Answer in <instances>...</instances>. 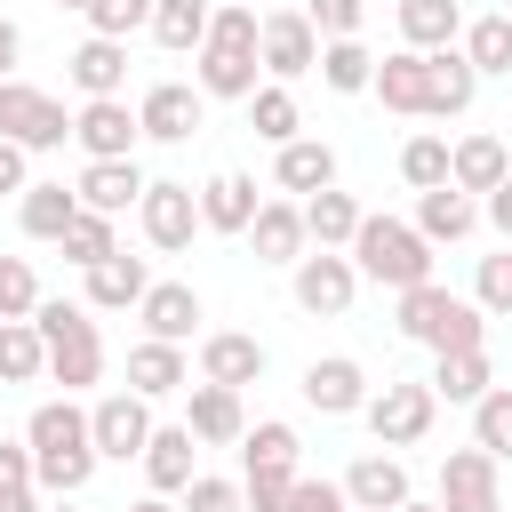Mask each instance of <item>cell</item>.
I'll use <instances>...</instances> for the list:
<instances>
[{
  "label": "cell",
  "instance_id": "cell-1",
  "mask_svg": "<svg viewBox=\"0 0 512 512\" xmlns=\"http://www.w3.org/2000/svg\"><path fill=\"white\" fill-rule=\"evenodd\" d=\"M24 440H32V480H40V496H80L88 480H96V440H88V408L64 392V400H40L32 408V424H24Z\"/></svg>",
  "mask_w": 512,
  "mask_h": 512
},
{
  "label": "cell",
  "instance_id": "cell-2",
  "mask_svg": "<svg viewBox=\"0 0 512 512\" xmlns=\"http://www.w3.org/2000/svg\"><path fill=\"white\" fill-rule=\"evenodd\" d=\"M256 40H264V8L224 0V8H216V24H208V40H200V56H192L200 96H256V88H264V80H256V72H264Z\"/></svg>",
  "mask_w": 512,
  "mask_h": 512
},
{
  "label": "cell",
  "instance_id": "cell-3",
  "mask_svg": "<svg viewBox=\"0 0 512 512\" xmlns=\"http://www.w3.org/2000/svg\"><path fill=\"white\" fill-rule=\"evenodd\" d=\"M400 336L424 352H472V344H488V312L440 280H416V288H400Z\"/></svg>",
  "mask_w": 512,
  "mask_h": 512
},
{
  "label": "cell",
  "instance_id": "cell-4",
  "mask_svg": "<svg viewBox=\"0 0 512 512\" xmlns=\"http://www.w3.org/2000/svg\"><path fill=\"white\" fill-rule=\"evenodd\" d=\"M352 264H360V280H376V288H416V280H432V240L416 232V224H400V216H360V232H352Z\"/></svg>",
  "mask_w": 512,
  "mask_h": 512
},
{
  "label": "cell",
  "instance_id": "cell-5",
  "mask_svg": "<svg viewBox=\"0 0 512 512\" xmlns=\"http://www.w3.org/2000/svg\"><path fill=\"white\" fill-rule=\"evenodd\" d=\"M32 328L48 336V384H64V392H88V384L104 376V336H96V320H88V304H64V296H40V312H32Z\"/></svg>",
  "mask_w": 512,
  "mask_h": 512
},
{
  "label": "cell",
  "instance_id": "cell-6",
  "mask_svg": "<svg viewBox=\"0 0 512 512\" xmlns=\"http://www.w3.org/2000/svg\"><path fill=\"white\" fill-rule=\"evenodd\" d=\"M288 272H296V304H304L312 320H344L352 296H360V264H352V248H304Z\"/></svg>",
  "mask_w": 512,
  "mask_h": 512
},
{
  "label": "cell",
  "instance_id": "cell-7",
  "mask_svg": "<svg viewBox=\"0 0 512 512\" xmlns=\"http://www.w3.org/2000/svg\"><path fill=\"white\" fill-rule=\"evenodd\" d=\"M360 416H368L376 448H416L432 432V416H440V392H432V376L424 384H384V392H368Z\"/></svg>",
  "mask_w": 512,
  "mask_h": 512
},
{
  "label": "cell",
  "instance_id": "cell-8",
  "mask_svg": "<svg viewBox=\"0 0 512 512\" xmlns=\"http://www.w3.org/2000/svg\"><path fill=\"white\" fill-rule=\"evenodd\" d=\"M0 136H16L24 152H56L72 136V112L32 80H0Z\"/></svg>",
  "mask_w": 512,
  "mask_h": 512
},
{
  "label": "cell",
  "instance_id": "cell-9",
  "mask_svg": "<svg viewBox=\"0 0 512 512\" xmlns=\"http://www.w3.org/2000/svg\"><path fill=\"white\" fill-rule=\"evenodd\" d=\"M136 232H144L160 256L192 248V232H200V192H192V184H176V176L144 184V200H136Z\"/></svg>",
  "mask_w": 512,
  "mask_h": 512
},
{
  "label": "cell",
  "instance_id": "cell-10",
  "mask_svg": "<svg viewBox=\"0 0 512 512\" xmlns=\"http://www.w3.org/2000/svg\"><path fill=\"white\" fill-rule=\"evenodd\" d=\"M256 56H264L272 80H304V72H320V32H312V16H304V8H264V40H256Z\"/></svg>",
  "mask_w": 512,
  "mask_h": 512
},
{
  "label": "cell",
  "instance_id": "cell-11",
  "mask_svg": "<svg viewBox=\"0 0 512 512\" xmlns=\"http://www.w3.org/2000/svg\"><path fill=\"white\" fill-rule=\"evenodd\" d=\"M136 136H144V120L128 112V96H88L72 112V144L88 160H136Z\"/></svg>",
  "mask_w": 512,
  "mask_h": 512
},
{
  "label": "cell",
  "instance_id": "cell-12",
  "mask_svg": "<svg viewBox=\"0 0 512 512\" xmlns=\"http://www.w3.org/2000/svg\"><path fill=\"white\" fill-rule=\"evenodd\" d=\"M88 440H96V456H112V464L144 456V440H152V400H144V392H104V400L88 408Z\"/></svg>",
  "mask_w": 512,
  "mask_h": 512
},
{
  "label": "cell",
  "instance_id": "cell-13",
  "mask_svg": "<svg viewBox=\"0 0 512 512\" xmlns=\"http://www.w3.org/2000/svg\"><path fill=\"white\" fill-rule=\"evenodd\" d=\"M440 512H504V488H496V456H488L480 440L440 456Z\"/></svg>",
  "mask_w": 512,
  "mask_h": 512
},
{
  "label": "cell",
  "instance_id": "cell-14",
  "mask_svg": "<svg viewBox=\"0 0 512 512\" xmlns=\"http://www.w3.org/2000/svg\"><path fill=\"white\" fill-rule=\"evenodd\" d=\"M184 424H192V440L200 448H240V432H248V416H240V392L232 384H184Z\"/></svg>",
  "mask_w": 512,
  "mask_h": 512
},
{
  "label": "cell",
  "instance_id": "cell-15",
  "mask_svg": "<svg viewBox=\"0 0 512 512\" xmlns=\"http://www.w3.org/2000/svg\"><path fill=\"white\" fill-rule=\"evenodd\" d=\"M136 120H144V136H152V144H184V136L208 120V96H200V88H184V80H160V88H144Z\"/></svg>",
  "mask_w": 512,
  "mask_h": 512
},
{
  "label": "cell",
  "instance_id": "cell-16",
  "mask_svg": "<svg viewBox=\"0 0 512 512\" xmlns=\"http://www.w3.org/2000/svg\"><path fill=\"white\" fill-rule=\"evenodd\" d=\"M472 96H480L472 56H464V48H432V56H424V112H432V120H456V112H472Z\"/></svg>",
  "mask_w": 512,
  "mask_h": 512
},
{
  "label": "cell",
  "instance_id": "cell-17",
  "mask_svg": "<svg viewBox=\"0 0 512 512\" xmlns=\"http://www.w3.org/2000/svg\"><path fill=\"white\" fill-rule=\"evenodd\" d=\"M304 400H312L320 416H360V408H368V368L344 360V352H328V360L304 368Z\"/></svg>",
  "mask_w": 512,
  "mask_h": 512
},
{
  "label": "cell",
  "instance_id": "cell-18",
  "mask_svg": "<svg viewBox=\"0 0 512 512\" xmlns=\"http://www.w3.org/2000/svg\"><path fill=\"white\" fill-rule=\"evenodd\" d=\"M136 320H144V336L192 344V336H200V296H192V280H152L144 304H136Z\"/></svg>",
  "mask_w": 512,
  "mask_h": 512
},
{
  "label": "cell",
  "instance_id": "cell-19",
  "mask_svg": "<svg viewBox=\"0 0 512 512\" xmlns=\"http://www.w3.org/2000/svg\"><path fill=\"white\" fill-rule=\"evenodd\" d=\"M200 376H208V384L248 392V384L264 376V344H256V336H240V328H208V336H200Z\"/></svg>",
  "mask_w": 512,
  "mask_h": 512
},
{
  "label": "cell",
  "instance_id": "cell-20",
  "mask_svg": "<svg viewBox=\"0 0 512 512\" xmlns=\"http://www.w3.org/2000/svg\"><path fill=\"white\" fill-rule=\"evenodd\" d=\"M192 384V360H184V344H168V336H144V344H128V392H144V400H168V392H184Z\"/></svg>",
  "mask_w": 512,
  "mask_h": 512
},
{
  "label": "cell",
  "instance_id": "cell-21",
  "mask_svg": "<svg viewBox=\"0 0 512 512\" xmlns=\"http://www.w3.org/2000/svg\"><path fill=\"white\" fill-rule=\"evenodd\" d=\"M64 72H72V88H80V96H120V88H128V40L88 32V40L64 56Z\"/></svg>",
  "mask_w": 512,
  "mask_h": 512
},
{
  "label": "cell",
  "instance_id": "cell-22",
  "mask_svg": "<svg viewBox=\"0 0 512 512\" xmlns=\"http://www.w3.org/2000/svg\"><path fill=\"white\" fill-rule=\"evenodd\" d=\"M144 184H152V176H144L136 160H88L72 192H80V208H104V216H128V208L144 200Z\"/></svg>",
  "mask_w": 512,
  "mask_h": 512
},
{
  "label": "cell",
  "instance_id": "cell-23",
  "mask_svg": "<svg viewBox=\"0 0 512 512\" xmlns=\"http://www.w3.org/2000/svg\"><path fill=\"white\" fill-rule=\"evenodd\" d=\"M248 240H256V264H296V256L312 248V232H304V200H264L256 224H248Z\"/></svg>",
  "mask_w": 512,
  "mask_h": 512
},
{
  "label": "cell",
  "instance_id": "cell-24",
  "mask_svg": "<svg viewBox=\"0 0 512 512\" xmlns=\"http://www.w3.org/2000/svg\"><path fill=\"white\" fill-rule=\"evenodd\" d=\"M144 288H152V272H144V256H128V248H112L104 264H88V312H136Z\"/></svg>",
  "mask_w": 512,
  "mask_h": 512
},
{
  "label": "cell",
  "instance_id": "cell-25",
  "mask_svg": "<svg viewBox=\"0 0 512 512\" xmlns=\"http://www.w3.org/2000/svg\"><path fill=\"white\" fill-rule=\"evenodd\" d=\"M192 448H200L192 424H152V440H144L136 464H144V480H152L160 496H184V488H192Z\"/></svg>",
  "mask_w": 512,
  "mask_h": 512
},
{
  "label": "cell",
  "instance_id": "cell-26",
  "mask_svg": "<svg viewBox=\"0 0 512 512\" xmlns=\"http://www.w3.org/2000/svg\"><path fill=\"white\" fill-rule=\"evenodd\" d=\"M272 184H280V192H296V200H312V192H328V184H336V152H328L320 136H288V144H280V160H272Z\"/></svg>",
  "mask_w": 512,
  "mask_h": 512
},
{
  "label": "cell",
  "instance_id": "cell-27",
  "mask_svg": "<svg viewBox=\"0 0 512 512\" xmlns=\"http://www.w3.org/2000/svg\"><path fill=\"white\" fill-rule=\"evenodd\" d=\"M344 496H352V512H400L408 504V464L400 456H360L344 472Z\"/></svg>",
  "mask_w": 512,
  "mask_h": 512
},
{
  "label": "cell",
  "instance_id": "cell-28",
  "mask_svg": "<svg viewBox=\"0 0 512 512\" xmlns=\"http://www.w3.org/2000/svg\"><path fill=\"white\" fill-rule=\"evenodd\" d=\"M504 176H512V144L504 136H456V160H448L456 192H496Z\"/></svg>",
  "mask_w": 512,
  "mask_h": 512
},
{
  "label": "cell",
  "instance_id": "cell-29",
  "mask_svg": "<svg viewBox=\"0 0 512 512\" xmlns=\"http://www.w3.org/2000/svg\"><path fill=\"white\" fill-rule=\"evenodd\" d=\"M256 208H264V200H256V184H248L240 168H224V176L200 184V224H208V232H248Z\"/></svg>",
  "mask_w": 512,
  "mask_h": 512
},
{
  "label": "cell",
  "instance_id": "cell-30",
  "mask_svg": "<svg viewBox=\"0 0 512 512\" xmlns=\"http://www.w3.org/2000/svg\"><path fill=\"white\" fill-rule=\"evenodd\" d=\"M208 24H216V8H208V0H152V24H144V32H152L168 56H200Z\"/></svg>",
  "mask_w": 512,
  "mask_h": 512
},
{
  "label": "cell",
  "instance_id": "cell-31",
  "mask_svg": "<svg viewBox=\"0 0 512 512\" xmlns=\"http://www.w3.org/2000/svg\"><path fill=\"white\" fill-rule=\"evenodd\" d=\"M464 40V8L456 0H400V48H456Z\"/></svg>",
  "mask_w": 512,
  "mask_h": 512
},
{
  "label": "cell",
  "instance_id": "cell-32",
  "mask_svg": "<svg viewBox=\"0 0 512 512\" xmlns=\"http://www.w3.org/2000/svg\"><path fill=\"white\" fill-rule=\"evenodd\" d=\"M72 216H80V192H64V184H24V192H16V224H24V240H64Z\"/></svg>",
  "mask_w": 512,
  "mask_h": 512
},
{
  "label": "cell",
  "instance_id": "cell-33",
  "mask_svg": "<svg viewBox=\"0 0 512 512\" xmlns=\"http://www.w3.org/2000/svg\"><path fill=\"white\" fill-rule=\"evenodd\" d=\"M480 224V208H472V192H456V184H432V192H416V232L440 248V240H464Z\"/></svg>",
  "mask_w": 512,
  "mask_h": 512
},
{
  "label": "cell",
  "instance_id": "cell-34",
  "mask_svg": "<svg viewBox=\"0 0 512 512\" xmlns=\"http://www.w3.org/2000/svg\"><path fill=\"white\" fill-rule=\"evenodd\" d=\"M360 216H368V208H360L352 192H336V184L304 200V232H312V248H352V232H360Z\"/></svg>",
  "mask_w": 512,
  "mask_h": 512
},
{
  "label": "cell",
  "instance_id": "cell-35",
  "mask_svg": "<svg viewBox=\"0 0 512 512\" xmlns=\"http://www.w3.org/2000/svg\"><path fill=\"white\" fill-rule=\"evenodd\" d=\"M488 384H496L488 344H472V352H432V392H440V400H464V408H472Z\"/></svg>",
  "mask_w": 512,
  "mask_h": 512
},
{
  "label": "cell",
  "instance_id": "cell-36",
  "mask_svg": "<svg viewBox=\"0 0 512 512\" xmlns=\"http://www.w3.org/2000/svg\"><path fill=\"white\" fill-rule=\"evenodd\" d=\"M296 456H304V440L280 416H264V424L240 432V472H296Z\"/></svg>",
  "mask_w": 512,
  "mask_h": 512
},
{
  "label": "cell",
  "instance_id": "cell-37",
  "mask_svg": "<svg viewBox=\"0 0 512 512\" xmlns=\"http://www.w3.org/2000/svg\"><path fill=\"white\" fill-rule=\"evenodd\" d=\"M376 96H384V112H424V48L376 56Z\"/></svg>",
  "mask_w": 512,
  "mask_h": 512
},
{
  "label": "cell",
  "instance_id": "cell-38",
  "mask_svg": "<svg viewBox=\"0 0 512 512\" xmlns=\"http://www.w3.org/2000/svg\"><path fill=\"white\" fill-rule=\"evenodd\" d=\"M48 376V336L32 320H0V384H40Z\"/></svg>",
  "mask_w": 512,
  "mask_h": 512
},
{
  "label": "cell",
  "instance_id": "cell-39",
  "mask_svg": "<svg viewBox=\"0 0 512 512\" xmlns=\"http://www.w3.org/2000/svg\"><path fill=\"white\" fill-rule=\"evenodd\" d=\"M320 80L336 96H360V88H376V56L360 40H320Z\"/></svg>",
  "mask_w": 512,
  "mask_h": 512
},
{
  "label": "cell",
  "instance_id": "cell-40",
  "mask_svg": "<svg viewBox=\"0 0 512 512\" xmlns=\"http://www.w3.org/2000/svg\"><path fill=\"white\" fill-rule=\"evenodd\" d=\"M248 128H256V136H264L272 152H280V144H288V136L304 128V120H296V96H288V80H264V88L248 96Z\"/></svg>",
  "mask_w": 512,
  "mask_h": 512
},
{
  "label": "cell",
  "instance_id": "cell-41",
  "mask_svg": "<svg viewBox=\"0 0 512 512\" xmlns=\"http://www.w3.org/2000/svg\"><path fill=\"white\" fill-rule=\"evenodd\" d=\"M472 440H480L496 464H512V384H488V392L472 400Z\"/></svg>",
  "mask_w": 512,
  "mask_h": 512
},
{
  "label": "cell",
  "instance_id": "cell-42",
  "mask_svg": "<svg viewBox=\"0 0 512 512\" xmlns=\"http://www.w3.org/2000/svg\"><path fill=\"white\" fill-rule=\"evenodd\" d=\"M464 56H472L480 80L488 72H512V16H472L464 24Z\"/></svg>",
  "mask_w": 512,
  "mask_h": 512
},
{
  "label": "cell",
  "instance_id": "cell-43",
  "mask_svg": "<svg viewBox=\"0 0 512 512\" xmlns=\"http://www.w3.org/2000/svg\"><path fill=\"white\" fill-rule=\"evenodd\" d=\"M448 160H456V144H448V136H432V128L400 144V176H408L416 192H432V184H448Z\"/></svg>",
  "mask_w": 512,
  "mask_h": 512
},
{
  "label": "cell",
  "instance_id": "cell-44",
  "mask_svg": "<svg viewBox=\"0 0 512 512\" xmlns=\"http://www.w3.org/2000/svg\"><path fill=\"white\" fill-rule=\"evenodd\" d=\"M56 248H64V256H72V264L88 272V264H104V256H112L120 240H112V216H104V208H80V216L64 224V240H56Z\"/></svg>",
  "mask_w": 512,
  "mask_h": 512
},
{
  "label": "cell",
  "instance_id": "cell-45",
  "mask_svg": "<svg viewBox=\"0 0 512 512\" xmlns=\"http://www.w3.org/2000/svg\"><path fill=\"white\" fill-rule=\"evenodd\" d=\"M40 312V272L24 256H0V320H32Z\"/></svg>",
  "mask_w": 512,
  "mask_h": 512
},
{
  "label": "cell",
  "instance_id": "cell-46",
  "mask_svg": "<svg viewBox=\"0 0 512 512\" xmlns=\"http://www.w3.org/2000/svg\"><path fill=\"white\" fill-rule=\"evenodd\" d=\"M472 304H480V312H512V240H504L496 256H480V272H472Z\"/></svg>",
  "mask_w": 512,
  "mask_h": 512
},
{
  "label": "cell",
  "instance_id": "cell-47",
  "mask_svg": "<svg viewBox=\"0 0 512 512\" xmlns=\"http://www.w3.org/2000/svg\"><path fill=\"white\" fill-rule=\"evenodd\" d=\"M304 16H312V32H320V40H360L368 0H304Z\"/></svg>",
  "mask_w": 512,
  "mask_h": 512
},
{
  "label": "cell",
  "instance_id": "cell-48",
  "mask_svg": "<svg viewBox=\"0 0 512 512\" xmlns=\"http://www.w3.org/2000/svg\"><path fill=\"white\" fill-rule=\"evenodd\" d=\"M184 512H248V488H240V480H216V472H192Z\"/></svg>",
  "mask_w": 512,
  "mask_h": 512
},
{
  "label": "cell",
  "instance_id": "cell-49",
  "mask_svg": "<svg viewBox=\"0 0 512 512\" xmlns=\"http://www.w3.org/2000/svg\"><path fill=\"white\" fill-rule=\"evenodd\" d=\"M136 24H152V0H88V32H104V40H128Z\"/></svg>",
  "mask_w": 512,
  "mask_h": 512
},
{
  "label": "cell",
  "instance_id": "cell-50",
  "mask_svg": "<svg viewBox=\"0 0 512 512\" xmlns=\"http://www.w3.org/2000/svg\"><path fill=\"white\" fill-rule=\"evenodd\" d=\"M288 512H352V496H344V480H304V472H296Z\"/></svg>",
  "mask_w": 512,
  "mask_h": 512
},
{
  "label": "cell",
  "instance_id": "cell-51",
  "mask_svg": "<svg viewBox=\"0 0 512 512\" xmlns=\"http://www.w3.org/2000/svg\"><path fill=\"white\" fill-rule=\"evenodd\" d=\"M240 488H248V512H288L296 472H240Z\"/></svg>",
  "mask_w": 512,
  "mask_h": 512
},
{
  "label": "cell",
  "instance_id": "cell-52",
  "mask_svg": "<svg viewBox=\"0 0 512 512\" xmlns=\"http://www.w3.org/2000/svg\"><path fill=\"white\" fill-rule=\"evenodd\" d=\"M24 184H32V152L16 136H0V192H24Z\"/></svg>",
  "mask_w": 512,
  "mask_h": 512
},
{
  "label": "cell",
  "instance_id": "cell-53",
  "mask_svg": "<svg viewBox=\"0 0 512 512\" xmlns=\"http://www.w3.org/2000/svg\"><path fill=\"white\" fill-rule=\"evenodd\" d=\"M32 480V440H0V488H24Z\"/></svg>",
  "mask_w": 512,
  "mask_h": 512
},
{
  "label": "cell",
  "instance_id": "cell-54",
  "mask_svg": "<svg viewBox=\"0 0 512 512\" xmlns=\"http://www.w3.org/2000/svg\"><path fill=\"white\" fill-rule=\"evenodd\" d=\"M480 216H488V224H496V232L512 240V176H504V184H496V192L480 200Z\"/></svg>",
  "mask_w": 512,
  "mask_h": 512
},
{
  "label": "cell",
  "instance_id": "cell-55",
  "mask_svg": "<svg viewBox=\"0 0 512 512\" xmlns=\"http://www.w3.org/2000/svg\"><path fill=\"white\" fill-rule=\"evenodd\" d=\"M16 64H24V32L0 16V80H16Z\"/></svg>",
  "mask_w": 512,
  "mask_h": 512
},
{
  "label": "cell",
  "instance_id": "cell-56",
  "mask_svg": "<svg viewBox=\"0 0 512 512\" xmlns=\"http://www.w3.org/2000/svg\"><path fill=\"white\" fill-rule=\"evenodd\" d=\"M0 512H40V480H24V488H0Z\"/></svg>",
  "mask_w": 512,
  "mask_h": 512
},
{
  "label": "cell",
  "instance_id": "cell-57",
  "mask_svg": "<svg viewBox=\"0 0 512 512\" xmlns=\"http://www.w3.org/2000/svg\"><path fill=\"white\" fill-rule=\"evenodd\" d=\"M128 512H176V504H168V496H160V488H152V496H136V504H128Z\"/></svg>",
  "mask_w": 512,
  "mask_h": 512
},
{
  "label": "cell",
  "instance_id": "cell-58",
  "mask_svg": "<svg viewBox=\"0 0 512 512\" xmlns=\"http://www.w3.org/2000/svg\"><path fill=\"white\" fill-rule=\"evenodd\" d=\"M40 512H80V504H72V496H48V504H40Z\"/></svg>",
  "mask_w": 512,
  "mask_h": 512
},
{
  "label": "cell",
  "instance_id": "cell-59",
  "mask_svg": "<svg viewBox=\"0 0 512 512\" xmlns=\"http://www.w3.org/2000/svg\"><path fill=\"white\" fill-rule=\"evenodd\" d=\"M400 512H440V504H416V496H408V504H400Z\"/></svg>",
  "mask_w": 512,
  "mask_h": 512
},
{
  "label": "cell",
  "instance_id": "cell-60",
  "mask_svg": "<svg viewBox=\"0 0 512 512\" xmlns=\"http://www.w3.org/2000/svg\"><path fill=\"white\" fill-rule=\"evenodd\" d=\"M56 8H80V16H88V0H56Z\"/></svg>",
  "mask_w": 512,
  "mask_h": 512
},
{
  "label": "cell",
  "instance_id": "cell-61",
  "mask_svg": "<svg viewBox=\"0 0 512 512\" xmlns=\"http://www.w3.org/2000/svg\"><path fill=\"white\" fill-rule=\"evenodd\" d=\"M248 8H264V0H248Z\"/></svg>",
  "mask_w": 512,
  "mask_h": 512
}]
</instances>
